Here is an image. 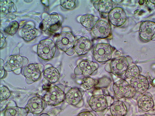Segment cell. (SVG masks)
Returning a JSON list of instances; mask_svg holds the SVG:
<instances>
[{"mask_svg": "<svg viewBox=\"0 0 155 116\" xmlns=\"http://www.w3.org/2000/svg\"><path fill=\"white\" fill-rule=\"evenodd\" d=\"M109 22L113 26L120 27L125 23L127 16L123 8L116 7L111 10L108 14Z\"/></svg>", "mask_w": 155, "mask_h": 116, "instance_id": "2e32d148", "label": "cell"}, {"mask_svg": "<svg viewBox=\"0 0 155 116\" xmlns=\"http://www.w3.org/2000/svg\"><path fill=\"white\" fill-rule=\"evenodd\" d=\"M113 90L115 95L121 98H134L135 95L130 84L123 79L119 80L114 83Z\"/></svg>", "mask_w": 155, "mask_h": 116, "instance_id": "8992f818", "label": "cell"}, {"mask_svg": "<svg viewBox=\"0 0 155 116\" xmlns=\"http://www.w3.org/2000/svg\"><path fill=\"white\" fill-rule=\"evenodd\" d=\"M19 24L16 21L11 22L4 30L5 34L10 36H13L17 32L19 28Z\"/></svg>", "mask_w": 155, "mask_h": 116, "instance_id": "4316f807", "label": "cell"}, {"mask_svg": "<svg viewBox=\"0 0 155 116\" xmlns=\"http://www.w3.org/2000/svg\"><path fill=\"white\" fill-rule=\"evenodd\" d=\"M21 74L25 77L27 83L30 85L40 79L41 73L38 64L31 63L24 67Z\"/></svg>", "mask_w": 155, "mask_h": 116, "instance_id": "7c38bea8", "label": "cell"}, {"mask_svg": "<svg viewBox=\"0 0 155 116\" xmlns=\"http://www.w3.org/2000/svg\"><path fill=\"white\" fill-rule=\"evenodd\" d=\"M92 47L89 39L85 37H81L74 42L73 49L78 56H84L88 53Z\"/></svg>", "mask_w": 155, "mask_h": 116, "instance_id": "ac0fdd59", "label": "cell"}, {"mask_svg": "<svg viewBox=\"0 0 155 116\" xmlns=\"http://www.w3.org/2000/svg\"><path fill=\"white\" fill-rule=\"evenodd\" d=\"M10 91L6 86L5 85L1 87V102L9 99L11 96Z\"/></svg>", "mask_w": 155, "mask_h": 116, "instance_id": "f546056e", "label": "cell"}, {"mask_svg": "<svg viewBox=\"0 0 155 116\" xmlns=\"http://www.w3.org/2000/svg\"><path fill=\"white\" fill-rule=\"evenodd\" d=\"M48 105L43 98L35 96L29 99L25 108L28 114L31 113L34 116H40Z\"/></svg>", "mask_w": 155, "mask_h": 116, "instance_id": "5b68a950", "label": "cell"}, {"mask_svg": "<svg viewBox=\"0 0 155 116\" xmlns=\"http://www.w3.org/2000/svg\"><path fill=\"white\" fill-rule=\"evenodd\" d=\"M110 67L111 72L119 76L125 73L129 67V64L127 58L121 56L113 59L110 62Z\"/></svg>", "mask_w": 155, "mask_h": 116, "instance_id": "4fadbf2b", "label": "cell"}, {"mask_svg": "<svg viewBox=\"0 0 155 116\" xmlns=\"http://www.w3.org/2000/svg\"></svg>", "mask_w": 155, "mask_h": 116, "instance_id": "d590c367", "label": "cell"}, {"mask_svg": "<svg viewBox=\"0 0 155 116\" xmlns=\"http://www.w3.org/2000/svg\"><path fill=\"white\" fill-rule=\"evenodd\" d=\"M56 52V45L50 39L40 41L37 47L38 56L44 60H49L53 58Z\"/></svg>", "mask_w": 155, "mask_h": 116, "instance_id": "3957f363", "label": "cell"}, {"mask_svg": "<svg viewBox=\"0 0 155 116\" xmlns=\"http://www.w3.org/2000/svg\"><path fill=\"white\" fill-rule=\"evenodd\" d=\"M112 116H125L128 111L127 105L122 101H114L109 108Z\"/></svg>", "mask_w": 155, "mask_h": 116, "instance_id": "d6986e66", "label": "cell"}, {"mask_svg": "<svg viewBox=\"0 0 155 116\" xmlns=\"http://www.w3.org/2000/svg\"><path fill=\"white\" fill-rule=\"evenodd\" d=\"M77 116H95L88 110H84L80 112Z\"/></svg>", "mask_w": 155, "mask_h": 116, "instance_id": "1f68e13d", "label": "cell"}, {"mask_svg": "<svg viewBox=\"0 0 155 116\" xmlns=\"http://www.w3.org/2000/svg\"><path fill=\"white\" fill-rule=\"evenodd\" d=\"M76 68L80 70L81 74L87 76L92 75L97 69L95 63L92 61L83 60L79 63Z\"/></svg>", "mask_w": 155, "mask_h": 116, "instance_id": "ffe728a7", "label": "cell"}, {"mask_svg": "<svg viewBox=\"0 0 155 116\" xmlns=\"http://www.w3.org/2000/svg\"><path fill=\"white\" fill-rule=\"evenodd\" d=\"M60 5L61 6L65 9L71 10L75 7L76 5V1L75 0H71V1H63L61 0Z\"/></svg>", "mask_w": 155, "mask_h": 116, "instance_id": "4dcf8cb0", "label": "cell"}, {"mask_svg": "<svg viewBox=\"0 0 155 116\" xmlns=\"http://www.w3.org/2000/svg\"><path fill=\"white\" fill-rule=\"evenodd\" d=\"M61 23L59 19L57 13H51L46 18L44 19L40 24L39 27L42 31H48L55 32L60 28Z\"/></svg>", "mask_w": 155, "mask_h": 116, "instance_id": "52a82bcc", "label": "cell"}, {"mask_svg": "<svg viewBox=\"0 0 155 116\" xmlns=\"http://www.w3.org/2000/svg\"><path fill=\"white\" fill-rule=\"evenodd\" d=\"M28 63L27 58L18 55H12L8 58L3 66L6 71L11 72L27 66Z\"/></svg>", "mask_w": 155, "mask_h": 116, "instance_id": "8fae6325", "label": "cell"}, {"mask_svg": "<svg viewBox=\"0 0 155 116\" xmlns=\"http://www.w3.org/2000/svg\"><path fill=\"white\" fill-rule=\"evenodd\" d=\"M66 93L63 85H54L48 88L43 99L48 104L56 106L63 103L65 99Z\"/></svg>", "mask_w": 155, "mask_h": 116, "instance_id": "7a4b0ae2", "label": "cell"}, {"mask_svg": "<svg viewBox=\"0 0 155 116\" xmlns=\"http://www.w3.org/2000/svg\"><path fill=\"white\" fill-rule=\"evenodd\" d=\"M113 48L110 44L105 43L97 44L94 48L93 56L97 61L104 63L111 59Z\"/></svg>", "mask_w": 155, "mask_h": 116, "instance_id": "277c9868", "label": "cell"}, {"mask_svg": "<svg viewBox=\"0 0 155 116\" xmlns=\"http://www.w3.org/2000/svg\"><path fill=\"white\" fill-rule=\"evenodd\" d=\"M13 3L11 1H1V12L4 14H8L11 12Z\"/></svg>", "mask_w": 155, "mask_h": 116, "instance_id": "f1b7e54d", "label": "cell"}, {"mask_svg": "<svg viewBox=\"0 0 155 116\" xmlns=\"http://www.w3.org/2000/svg\"><path fill=\"white\" fill-rule=\"evenodd\" d=\"M97 80L94 79L90 77H85L83 78L81 82V86L86 90H89L97 85Z\"/></svg>", "mask_w": 155, "mask_h": 116, "instance_id": "484cf974", "label": "cell"}, {"mask_svg": "<svg viewBox=\"0 0 155 116\" xmlns=\"http://www.w3.org/2000/svg\"><path fill=\"white\" fill-rule=\"evenodd\" d=\"M44 77L50 84L58 82L60 78V74L57 69L53 67L48 68L44 72Z\"/></svg>", "mask_w": 155, "mask_h": 116, "instance_id": "7402d4cb", "label": "cell"}, {"mask_svg": "<svg viewBox=\"0 0 155 116\" xmlns=\"http://www.w3.org/2000/svg\"><path fill=\"white\" fill-rule=\"evenodd\" d=\"M94 92L90 98L88 105L98 115L105 116L114 102V98L106 90L98 89Z\"/></svg>", "mask_w": 155, "mask_h": 116, "instance_id": "6da1fadb", "label": "cell"}, {"mask_svg": "<svg viewBox=\"0 0 155 116\" xmlns=\"http://www.w3.org/2000/svg\"><path fill=\"white\" fill-rule=\"evenodd\" d=\"M138 108L141 111L147 112L151 111L154 107V102L153 96L149 92H145L141 95L137 99Z\"/></svg>", "mask_w": 155, "mask_h": 116, "instance_id": "e0dca14e", "label": "cell"}, {"mask_svg": "<svg viewBox=\"0 0 155 116\" xmlns=\"http://www.w3.org/2000/svg\"><path fill=\"white\" fill-rule=\"evenodd\" d=\"M75 42V37L71 32H64L58 36L56 45L61 50L67 52L73 48Z\"/></svg>", "mask_w": 155, "mask_h": 116, "instance_id": "ba28073f", "label": "cell"}, {"mask_svg": "<svg viewBox=\"0 0 155 116\" xmlns=\"http://www.w3.org/2000/svg\"><path fill=\"white\" fill-rule=\"evenodd\" d=\"M113 8V3L111 1L101 0L99 1L98 4V10L101 13L109 14Z\"/></svg>", "mask_w": 155, "mask_h": 116, "instance_id": "d4e9b609", "label": "cell"}, {"mask_svg": "<svg viewBox=\"0 0 155 116\" xmlns=\"http://www.w3.org/2000/svg\"><path fill=\"white\" fill-rule=\"evenodd\" d=\"M96 22L95 21V16L92 14H86L83 15L80 19L81 24L87 30H92Z\"/></svg>", "mask_w": 155, "mask_h": 116, "instance_id": "cb8c5ba5", "label": "cell"}, {"mask_svg": "<svg viewBox=\"0 0 155 116\" xmlns=\"http://www.w3.org/2000/svg\"><path fill=\"white\" fill-rule=\"evenodd\" d=\"M5 43V38L2 32L1 33V48H2Z\"/></svg>", "mask_w": 155, "mask_h": 116, "instance_id": "d6a6232c", "label": "cell"}, {"mask_svg": "<svg viewBox=\"0 0 155 116\" xmlns=\"http://www.w3.org/2000/svg\"><path fill=\"white\" fill-rule=\"evenodd\" d=\"M140 116H153L152 115H151V114H142V115Z\"/></svg>", "mask_w": 155, "mask_h": 116, "instance_id": "e575fe53", "label": "cell"}, {"mask_svg": "<svg viewBox=\"0 0 155 116\" xmlns=\"http://www.w3.org/2000/svg\"><path fill=\"white\" fill-rule=\"evenodd\" d=\"M6 70H5L4 67L2 66H1V79H2L5 78V76H6Z\"/></svg>", "mask_w": 155, "mask_h": 116, "instance_id": "836d02e7", "label": "cell"}, {"mask_svg": "<svg viewBox=\"0 0 155 116\" xmlns=\"http://www.w3.org/2000/svg\"><path fill=\"white\" fill-rule=\"evenodd\" d=\"M28 114L25 108L18 106H8L3 112L4 116H27Z\"/></svg>", "mask_w": 155, "mask_h": 116, "instance_id": "603a6c76", "label": "cell"}, {"mask_svg": "<svg viewBox=\"0 0 155 116\" xmlns=\"http://www.w3.org/2000/svg\"><path fill=\"white\" fill-rule=\"evenodd\" d=\"M140 38L144 41H149L155 37V23L150 21L142 22L139 30Z\"/></svg>", "mask_w": 155, "mask_h": 116, "instance_id": "9a60e30c", "label": "cell"}, {"mask_svg": "<svg viewBox=\"0 0 155 116\" xmlns=\"http://www.w3.org/2000/svg\"><path fill=\"white\" fill-rule=\"evenodd\" d=\"M38 30L34 26L26 24L21 30V35L25 41L29 42L34 40L37 36Z\"/></svg>", "mask_w": 155, "mask_h": 116, "instance_id": "44dd1931", "label": "cell"}, {"mask_svg": "<svg viewBox=\"0 0 155 116\" xmlns=\"http://www.w3.org/2000/svg\"><path fill=\"white\" fill-rule=\"evenodd\" d=\"M92 31L94 36L98 38H107L111 34V27L110 24L102 20L96 22Z\"/></svg>", "mask_w": 155, "mask_h": 116, "instance_id": "5bb4252c", "label": "cell"}, {"mask_svg": "<svg viewBox=\"0 0 155 116\" xmlns=\"http://www.w3.org/2000/svg\"><path fill=\"white\" fill-rule=\"evenodd\" d=\"M130 85L134 93L141 95L146 92L150 87L148 79L140 74L131 79Z\"/></svg>", "mask_w": 155, "mask_h": 116, "instance_id": "9c48e42d", "label": "cell"}, {"mask_svg": "<svg viewBox=\"0 0 155 116\" xmlns=\"http://www.w3.org/2000/svg\"><path fill=\"white\" fill-rule=\"evenodd\" d=\"M140 70L137 66H132L127 69L125 73V76L128 79H131L140 74Z\"/></svg>", "mask_w": 155, "mask_h": 116, "instance_id": "83f0119b", "label": "cell"}, {"mask_svg": "<svg viewBox=\"0 0 155 116\" xmlns=\"http://www.w3.org/2000/svg\"><path fill=\"white\" fill-rule=\"evenodd\" d=\"M84 91L81 88H70L66 93L65 99L71 105L80 107L83 105Z\"/></svg>", "mask_w": 155, "mask_h": 116, "instance_id": "30bf717a", "label": "cell"}]
</instances>
